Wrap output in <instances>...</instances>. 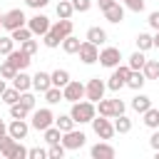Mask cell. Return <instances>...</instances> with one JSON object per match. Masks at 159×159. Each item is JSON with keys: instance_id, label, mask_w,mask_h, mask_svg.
<instances>
[{"instance_id": "cell-31", "label": "cell", "mask_w": 159, "mask_h": 159, "mask_svg": "<svg viewBox=\"0 0 159 159\" xmlns=\"http://www.w3.org/2000/svg\"><path fill=\"white\" fill-rule=\"evenodd\" d=\"M10 35H12V40H15V42H20V45H22L25 40H30V37H32V30H30L27 25H22V27H17V30H12Z\"/></svg>"}, {"instance_id": "cell-41", "label": "cell", "mask_w": 159, "mask_h": 159, "mask_svg": "<svg viewBox=\"0 0 159 159\" xmlns=\"http://www.w3.org/2000/svg\"><path fill=\"white\" fill-rule=\"evenodd\" d=\"M27 152H30V149H25V147H22V142H15L12 154H10L7 159H25V157H27Z\"/></svg>"}, {"instance_id": "cell-8", "label": "cell", "mask_w": 159, "mask_h": 159, "mask_svg": "<svg viewBox=\"0 0 159 159\" xmlns=\"http://www.w3.org/2000/svg\"><path fill=\"white\" fill-rule=\"evenodd\" d=\"M104 89H107V84H104L99 77H92V80L84 84V97H87L89 102H94V104H97V102L104 97Z\"/></svg>"}, {"instance_id": "cell-52", "label": "cell", "mask_w": 159, "mask_h": 159, "mask_svg": "<svg viewBox=\"0 0 159 159\" xmlns=\"http://www.w3.org/2000/svg\"><path fill=\"white\" fill-rule=\"evenodd\" d=\"M154 47L159 50V30H157V35H154Z\"/></svg>"}, {"instance_id": "cell-43", "label": "cell", "mask_w": 159, "mask_h": 159, "mask_svg": "<svg viewBox=\"0 0 159 159\" xmlns=\"http://www.w3.org/2000/svg\"><path fill=\"white\" fill-rule=\"evenodd\" d=\"M72 7H75V12H87L92 7V0H72Z\"/></svg>"}, {"instance_id": "cell-20", "label": "cell", "mask_w": 159, "mask_h": 159, "mask_svg": "<svg viewBox=\"0 0 159 159\" xmlns=\"http://www.w3.org/2000/svg\"><path fill=\"white\" fill-rule=\"evenodd\" d=\"M144 82H147V77H144V72L142 70H132V75H129V80H127V87L129 89H142L144 87Z\"/></svg>"}, {"instance_id": "cell-10", "label": "cell", "mask_w": 159, "mask_h": 159, "mask_svg": "<svg viewBox=\"0 0 159 159\" xmlns=\"http://www.w3.org/2000/svg\"><path fill=\"white\" fill-rule=\"evenodd\" d=\"M62 94H65V102H80V99L84 97V84L70 80V82L62 87Z\"/></svg>"}, {"instance_id": "cell-14", "label": "cell", "mask_w": 159, "mask_h": 159, "mask_svg": "<svg viewBox=\"0 0 159 159\" xmlns=\"http://www.w3.org/2000/svg\"><path fill=\"white\" fill-rule=\"evenodd\" d=\"M27 132H30V124H27L25 119H12V122L7 124V134L15 137L17 142H22V139L27 137Z\"/></svg>"}, {"instance_id": "cell-24", "label": "cell", "mask_w": 159, "mask_h": 159, "mask_svg": "<svg viewBox=\"0 0 159 159\" xmlns=\"http://www.w3.org/2000/svg\"><path fill=\"white\" fill-rule=\"evenodd\" d=\"M75 119H72V114H60V117H55V127H60V132L65 134V132H70V129H75Z\"/></svg>"}, {"instance_id": "cell-48", "label": "cell", "mask_w": 159, "mask_h": 159, "mask_svg": "<svg viewBox=\"0 0 159 159\" xmlns=\"http://www.w3.org/2000/svg\"><path fill=\"white\" fill-rule=\"evenodd\" d=\"M27 2V7H32V10H40V7H45L50 0H25Z\"/></svg>"}, {"instance_id": "cell-45", "label": "cell", "mask_w": 159, "mask_h": 159, "mask_svg": "<svg viewBox=\"0 0 159 159\" xmlns=\"http://www.w3.org/2000/svg\"><path fill=\"white\" fill-rule=\"evenodd\" d=\"M124 5H127L132 12H142V10H144V0H124Z\"/></svg>"}, {"instance_id": "cell-25", "label": "cell", "mask_w": 159, "mask_h": 159, "mask_svg": "<svg viewBox=\"0 0 159 159\" xmlns=\"http://www.w3.org/2000/svg\"><path fill=\"white\" fill-rule=\"evenodd\" d=\"M114 132H117V134H127V132H132V119H129L127 114L114 117Z\"/></svg>"}, {"instance_id": "cell-55", "label": "cell", "mask_w": 159, "mask_h": 159, "mask_svg": "<svg viewBox=\"0 0 159 159\" xmlns=\"http://www.w3.org/2000/svg\"><path fill=\"white\" fill-rule=\"evenodd\" d=\"M157 159H159V149H157Z\"/></svg>"}, {"instance_id": "cell-50", "label": "cell", "mask_w": 159, "mask_h": 159, "mask_svg": "<svg viewBox=\"0 0 159 159\" xmlns=\"http://www.w3.org/2000/svg\"><path fill=\"white\" fill-rule=\"evenodd\" d=\"M5 134H7V127H5V122L0 119V137H5Z\"/></svg>"}, {"instance_id": "cell-18", "label": "cell", "mask_w": 159, "mask_h": 159, "mask_svg": "<svg viewBox=\"0 0 159 159\" xmlns=\"http://www.w3.org/2000/svg\"><path fill=\"white\" fill-rule=\"evenodd\" d=\"M50 87H52V77H50L47 72H42V70H40V72H35V75H32V89H37V92H42V94H45Z\"/></svg>"}, {"instance_id": "cell-44", "label": "cell", "mask_w": 159, "mask_h": 159, "mask_svg": "<svg viewBox=\"0 0 159 159\" xmlns=\"http://www.w3.org/2000/svg\"><path fill=\"white\" fill-rule=\"evenodd\" d=\"M20 47H22L27 55H35V52H37V40H32V37H30V40H25Z\"/></svg>"}, {"instance_id": "cell-3", "label": "cell", "mask_w": 159, "mask_h": 159, "mask_svg": "<svg viewBox=\"0 0 159 159\" xmlns=\"http://www.w3.org/2000/svg\"><path fill=\"white\" fill-rule=\"evenodd\" d=\"M52 124H55V114H52V109H50V107L32 109V122H30V127H32V129L45 132V129H47V127H52Z\"/></svg>"}, {"instance_id": "cell-26", "label": "cell", "mask_w": 159, "mask_h": 159, "mask_svg": "<svg viewBox=\"0 0 159 159\" xmlns=\"http://www.w3.org/2000/svg\"><path fill=\"white\" fill-rule=\"evenodd\" d=\"M80 45H82V42H80L75 35H67V37L62 40V50H65L67 55H77V52H80Z\"/></svg>"}, {"instance_id": "cell-34", "label": "cell", "mask_w": 159, "mask_h": 159, "mask_svg": "<svg viewBox=\"0 0 159 159\" xmlns=\"http://www.w3.org/2000/svg\"><path fill=\"white\" fill-rule=\"evenodd\" d=\"M50 77H52V84H55V87H65V84L70 82V72H67V70H55Z\"/></svg>"}, {"instance_id": "cell-29", "label": "cell", "mask_w": 159, "mask_h": 159, "mask_svg": "<svg viewBox=\"0 0 159 159\" xmlns=\"http://www.w3.org/2000/svg\"><path fill=\"white\" fill-rule=\"evenodd\" d=\"M142 72H144L147 80H159V60H147Z\"/></svg>"}, {"instance_id": "cell-6", "label": "cell", "mask_w": 159, "mask_h": 159, "mask_svg": "<svg viewBox=\"0 0 159 159\" xmlns=\"http://www.w3.org/2000/svg\"><path fill=\"white\" fill-rule=\"evenodd\" d=\"M22 25H27V17H25V12H22L20 7H12V10L5 12L2 27H5L7 32H12V30H17V27H22Z\"/></svg>"}, {"instance_id": "cell-13", "label": "cell", "mask_w": 159, "mask_h": 159, "mask_svg": "<svg viewBox=\"0 0 159 159\" xmlns=\"http://www.w3.org/2000/svg\"><path fill=\"white\" fill-rule=\"evenodd\" d=\"M27 27L32 30V35H47V30H50V17L47 15H32L30 20H27Z\"/></svg>"}, {"instance_id": "cell-16", "label": "cell", "mask_w": 159, "mask_h": 159, "mask_svg": "<svg viewBox=\"0 0 159 159\" xmlns=\"http://www.w3.org/2000/svg\"><path fill=\"white\" fill-rule=\"evenodd\" d=\"M102 12H104V17H107L109 22H114V25L124 20V7H122V5L117 2V0H112V2H109V5H107V7L102 10Z\"/></svg>"}, {"instance_id": "cell-15", "label": "cell", "mask_w": 159, "mask_h": 159, "mask_svg": "<svg viewBox=\"0 0 159 159\" xmlns=\"http://www.w3.org/2000/svg\"><path fill=\"white\" fill-rule=\"evenodd\" d=\"M89 154H92V159H114V147L112 144H107V139L104 142H97L92 149H89Z\"/></svg>"}, {"instance_id": "cell-11", "label": "cell", "mask_w": 159, "mask_h": 159, "mask_svg": "<svg viewBox=\"0 0 159 159\" xmlns=\"http://www.w3.org/2000/svg\"><path fill=\"white\" fill-rule=\"evenodd\" d=\"M119 60H122V52H119V47H104L102 52H99V65L102 67H117L119 65Z\"/></svg>"}, {"instance_id": "cell-42", "label": "cell", "mask_w": 159, "mask_h": 159, "mask_svg": "<svg viewBox=\"0 0 159 159\" xmlns=\"http://www.w3.org/2000/svg\"><path fill=\"white\" fill-rule=\"evenodd\" d=\"M20 102H22L30 112L35 109V94H30V92H20Z\"/></svg>"}, {"instance_id": "cell-51", "label": "cell", "mask_w": 159, "mask_h": 159, "mask_svg": "<svg viewBox=\"0 0 159 159\" xmlns=\"http://www.w3.org/2000/svg\"><path fill=\"white\" fill-rule=\"evenodd\" d=\"M5 89H7V84H5V80L0 77V97H2V92H5Z\"/></svg>"}, {"instance_id": "cell-12", "label": "cell", "mask_w": 159, "mask_h": 159, "mask_svg": "<svg viewBox=\"0 0 159 159\" xmlns=\"http://www.w3.org/2000/svg\"><path fill=\"white\" fill-rule=\"evenodd\" d=\"M84 142H87L84 132L70 129V132H65V134H62V144H65L67 149H82V147H84Z\"/></svg>"}, {"instance_id": "cell-9", "label": "cell", "mask_w": 159, "mask_h": 159, "mask_svg": "<svg viewBox=\"0 0 159 159\" xmlns=\"http://www.w3.org/2000/svg\"><path fill=\"white\" fill-rule=\"evenodd\" d=\"M77 55H80V60H82L84 65H94V62H99V50H97V45L89 42V40L80 45V52H77Z\"/></svg>"}, {"instance_id": "cell-35", "label": "cell", "mask_w": 159, "mask_h": 159, "mask_svg": "<svg viewBox=\"0 0 159 159\" xmlns=\"http://www.w3.org/2000/svg\"><path fill=\"white\" fill-rule=\"evenodd\" d=\"M42 134H45V142H47V144H57V142H62V132H60V127H47Z\"/></svg>"}, {"instance_id": "cell-19", "label": "cell", "mask_w": 159, "mask_h": 159, "mask_svg": "<svg viewBox=\"0 0 159 159\" xmlns=\"http://www.w3.org/2000/svg\"><path fill=\"white\" fill-rule=\"evenodd\" d=\"M12 87H17L20 92H27V89L32 87V77H30L25 70H20V72L12 77Z\"/></svg>"}, {"instance_id": "cell-27", "label": "cell", "mask_w": 159, "mask_h": 159, "mask_svg": "<svg viewBox=\"0 0 159 159\" xmlns=\"http://www.w3.org/2000/svg\"><path fill=\"white\" fill-rule=\"evenodd\" d=\"M62 99H65L62 87H55V84H52V87L45 92V102H47V104H57V102H62Z\"/></svg>"}, {"instance_id": "cell-4", "label": "cell", "mask_w": 159, "mask_h": 159, "mask_svg": "<svg viewBox=\"0 0 159 159\" xmlns=\"http://www.w3.org/2000/svg\"><path fill=\"white\" fill-rule=\"evenodd\" d=\"M97 112L102 114V117H109V119H114V117H119V114H124V102L122 99H99L97 102Z\"/></svg>"}, {"instance_id": "cell-46", "label": "cell", "mask_w": 159, "mask_h": 159, "mask_svg": "<svg viewBox=\"0 0 159 159\" xmlns=\"http://www.w3.org/2000/svg\"><path fill=\"white\" fill-rule=\"evenodd\" d=\"M27 157H30V159H45V157H47V152H45V149H40V147H32V149L27 152Z\"/></svg>"}, {"instance_id": "cell-7", "label": "cell", "mask_w": 159, "mask_h": 159, "mask_svg": "<svg viewBox=\"0 0 159 159\" xmlns=\"http://www.w3.org/2000/svg\"><path fill=\"white\" fill-rule=\"evenodd\" d=\"M92 129H94V134L99 137V139H112L117 132H114V122H109V117H94L92 119Z\"/></svg>"}, {"instance_id": "cell-33", "label": "cell", "mask_w": 159, "mask_h": 159, "mask_svg": "<svg viewBox=\"0 0 159 159\" xmlns=\"http://www.w3.org/2000/svg\"><path fill=\"white\" fill-rule=\"evenodd\" d=\"M17 72H20V70H17V67H15L10 60H5V62L0 65V77H2V80H12Z\"/></svg>"}, {"instance_id": "cell-30", "label": "cell", "mask_w": 159, "mask_h": 159, "mask_svg": "<svg viewBox=\"0 0 159 159\" xmlns=\"http://www.w3.org/2000/svg\"><path fill=\"white\" fill-rule=\"evenodd\" d=\"M15 137H10V134H5V137H0V154L2 157H10L12 154V147H15Z\"/></svg>"}, {"instance_id": "cell-28", "label": "cell", "mask_w": 159, "mask_h": 159, "mask_svg": "<svg viewBox=\"0 0 159 159\" xmlns=\"http://www.w3.org/2000/svg\"><path fill=\"white\" fill-rule=\"evenodd\" d=\"M144 124H147L149 129H159V109L149 107V109L144 112Z\"/></svg>"}, {"instance_id": "cell-36", "label": "cell", "mask_w": 159, "mask_h": 159, "mask_svg": "<svg viewBox=\"0 0 159 159\" xmlns=\"http://www.w3.org/2000/svg\"><path fill=\"white\" fill-rule=\"evenodd\" d=\"M72 12H75V7H72V0H60L57 2V17H72Z\"/></svg>"}, {"instance_id": "cell-53", "label": "cell", "mask_w": 159, "mask_h": 159, "mask_svg": "<svg viewBox=\"0 0 159 159\" xmlns=\"http://www.w3.org/2000/svg\"><path fill=\"white\" fill-rule=\"evenodd\" d=\"M109 2H112V0H99V7H102V10H104V7H107V5H109Z\"/></svg>"}, {"instance_id": "cell-32", "label": "cell", "mask_w": 159, "mask_h": 159, "mask_svg": "<svg viewBox=\"0 0 159 159\" xmlns=\"http://www.w3.org/2000/svg\"><path fill=\"white\" fill-rule=\"evenodd\" d=\"M132 70H144V65H147V57H144V52L142 50H137L132 57H129V62H127Z\"/></svg>"}, {"instance_id": "cell-47", "label": "cell", "mask_w": 159, "mask_h": 159, "mask_svg": "<svg viewBox=\"0 0 159 159\" xmlns=\"http://www.w3.org/2000/svg\"><path fill=\"white\" fill-rule=\"evenodd\" d=\"M154 30H159V10H154V12H149V20H147Z\"/></svg>"}, {"instance_id": "cell-39", "label": "cell", "mask_w": 159, "mask_h": 159, "mask_svg": "<svg viewBox=\"0 0 159 159\" xmlns=\"http://www.w3.org/2000/svg\"><path fill=\"white\" fill-rule=\"evenodd\" d=\"M2 102H5V104H15V102H20V89H17V87H7V89L2 92Z\"/></svg>"}, {"instance_id": "cell-5", "label": "cell", "mask_w": 159, "mask_h": 159, "mask_svg": "<svg viewBox=\"0 0 159 159\" xmlns=\"http://www.w3.org/2000/svg\"><path fill=\"white\" fill-rule=\"evenodd\" d=\"M129 75H132V67H129V65H117V67H114V72H112V77H109V82H107V87H109L112 92H117V89L127 87Z\"/></svg>"}, {"instance_id": "cell-37", "label": "cell", "mask_w": 159, "mask_h": 159, "mask_svg": "<svg viewBox=\"0 0 159 159\" xmlns=\"http://www.w3.org/2000/svg\"><path fill=\"white\" fill-rule=\"evenodd\" d=\"M15 50V40H12V35H0V55H10Z\"/></svg>"}, {"instance_id": "cell-54", "label": "cell", "mask_w": 159, "mask_h": 159, "mask_svg": "<svg viewBox=\"0 0 159 159\" xmlns=\"http://www.w3.org/2000/svg\"><path fill=\"white\" fill-rule=\"evenodd\" d=\"M2 17H5V15H0V27H2Z\"/></svg>"}, {"instance_id": "cell-2", "label": "cell", "mask_w": 159, "mask_h": 159, "mask_svg": "<svg viewBox=\"0 0 159 159\" xmlns=\"http://www.w3.org/2000/svg\"><path fill=\"white\" fill-rule=\"evenodd\" d=\"M70 114H72V119L77 122V124H87V122H92L94 117H97V104L94 102H72V109H70Z\"/></svg>"}, {"instance_id": "cell-49", "label": "cell", "mask_w": 159, "mask_h": 159, "mask_svg": "<svg viewBox=\"0 0 159 159\" xmlns=\"http://www.w3.org/2000/svg\"><path fill=\"white\" fill-rule=\"evenodd\" d=\"M149 144H152V149H154V152L159 149V129H157V132H154V134L149 137Z\"/></svg>"}, {"instance_id": "cell-17", "label": "cell", "mask_w": 159, "mask_h": 159, "mask_svg": "<svg viewBox=\"0 0 159 159\" xmlns=\"http://www.w3.org/2000/svg\"><path fill=\"white\" fill-rule=\"evenodd\" d=\"M7 60H10V62H12V65H15L17 70H25V67H27V65L32 62V55H27V52H25V50L20 47V50H12V52L7 55Z\"/></svg>"}, {"instance_id": "cell-22", "label": "cell", "mask_w": 159, "mask_h": 159, "mask_svg": "<svg viewBox=\"0 0 159 159\" xmlns=\"http://www.w3.org/2000/svg\"><path fill=\"white\" fill-rule=\"evenodd\" d=\"M134 42H137V50L147 52V50H152V47H154V35H149V32H139Z\"/></svg>"}, {"instance_id": "cell-23", "label": "cell", "mask_w": 159, "mask_h": 159, "mask_svg": "<svg viewBox=\"0 0 159 159\" xmlns=\"http://www.w3.org/2000/svg\"><path fill=\"white\" fill-rule=\"evenodd\" d=\"M149 107H152V99H149L147 94H137V97L132 99V109H134V112H139V114H144Z\"/></svg>"}, {"instance_id": "cell-1", "label": "cell", "mask_w": 159, "mask_h": 159, "mask_svg": "<svg viewBox=\"0 0 159 159\" xmlns=\"http://www.w3.org/2000/svg\"><path fill=\"white\" fill-rule=\"evenodd\" d=\"M67 35H72V20L70 17H60L55 25H50V30H47V35H42L45 40V47H50V50H55V47H60L62 45V40L67 37Z\"/></svg>"}, {"instance_id": "cell-40", "label": "cell", "mask_w": 159, "mask_h": 159, "mask_svg": "<svg viewBox=\"0 0 159 159\" xmlns=\"http://www.w3.org/2000/svg\"><path fill=\"white\" fill-rule=\"evenodd\" d=\"M65 152H67V147H65L62 142H57V144H50L47 157H50V159H62V157H65Z\"/></svg>"}, {"instance_id": "cell-38", "label": "cell", "mask_w": 159, "mask_h": 159, "mask_svg": "<svg viewBox=\"0 0 159 159\" xmlns=\"http://www.w3.org/2000/svg\"><path fill=\"white\" fill-rule=\"evenodd\" d=\"M27 112H30V109H27L22 102L10 104V117H12V119H25V117H27Z\"/></svg>"}, {"instance_id": "cell-21", "label": "cell", "mask_w": 159, "mask_h": 159, "mask_svg": "<svg viewBox=\"0 0 159 159\" xmlns=\"http://www.w3.org/2000/svg\"><path fill=\"white\" fill-rule=\"evenodd\" d=\"M87 40H89V42H94V45L99 47V45H104V42H107V32H104L102 27H89V30H87Z\"/></svg>"}]
</instances>
